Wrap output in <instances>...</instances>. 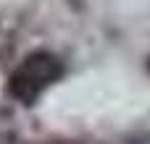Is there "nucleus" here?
<instances>
[{
	"label": "nucleus",
	"instance_id": "obj_1",
	"mask_svg": "<svg viewBox=\"0 0 150 144\" xmlns=\"http://www.w3.org/2000/svg\"><path fill=\"white\" fill-rule=\"evenodd\" d=\"M55 76H58V63H55V58H50V55H32V58L16 71V76L11 79V81H13V84H11V92L18 94V97H24V100H29V97H34L45 84H50Z\"/></svg>",
	"mask_w": 150,
	"mask_h": 144
}]
</instances>
